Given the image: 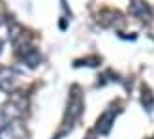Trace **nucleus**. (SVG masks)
Returning <instances> with one entry per match:
<instances>
[{"instance_id": "7", "label": "nucleus", "mask_w": 154, "mask_h": 139, "mask_svg": "<svg viewBox=\"0 0 154 139\" xmlns=\"http://www.w3.org/2000/svg\"><path fill=\"white\" fill-rule=\"evenodd\" d=\"M132 15L139 17L141 21H147L150 19V8L147 6V2H141V0H135L134 6H132Z\"/></svg>"}, {"instance_id": "8", "label": "nucleus", "mask_w": 154, "mask_h": 139, "mask_svg": "<svg viewBox=\"0 0 154 139\" xmlns=\"http://www.w3.org/2000/svg\"><path fill=\"white\" fill-rule=\"evenodd\" d=\"M141 102H143V105H145V109H147V111H152V107H154V96H152V92L149 88H143Z\"/></svg>"}, {"instance_id": "2", "label": "nucleus", "mask_w": 154, "mask_h": 139, "mask_svg": "<svg viewBox=\"0 0 154 139\" xmlns=\"http://www.w3.org/2000/svg\"><path fill=\"white\" fill-rule=\"evenodd\" d=\"M85 111V100L81 90L73 87L70 98H68V107H66V115H64V126L66 128H72L77 120L81 119V115Z\"/></svg>"}, {"instance_id": "4", "label": "nucleus", "mask_w": 154, "mask_h": 139, "mask_svg": "<svg viewBox=\"0 0 154 139\" xmlns=\"http://www.w3.org/2000/svg\"><path fill=\"white\" fill-rule=\"evenodd\" d=\"M115 117H117V109H115V107L105 109V111L98 117V120H96V132H98L100 135H107V134L111 132L113 124H115Z\"/></svg>"}, {"instance_id": "5", "label": "nucleus", "mask_w": 154, "mask_h": 139, "mask_svg": "<svg viewBox=\"0 0 154 139\" xmlns=\"http://www.w3.org/2000/svg\"><path fill=\"white\" fill-rule=\"evenodd\" d=\"M0 139H25V126L21 124V120L0 126Z\"/></svg>"}, {"instance_id": "9", "label": "nucleus", "mask_w": 154, "mask_h": 139, "mask_svg": "<svg viewBox=\"0 0 154 139\" xmlns=\"http://www.w3.org/2000/svg\"><path fill=\"white\" fill-rule=\"evenodd\" d=\"M2 47H4V38L0 36V53H2Z\"/></svg>"}, {"instance_id": "11", "label": "nucleus", "mask_w": 154, "mask_h": 139, "mask_svg": "<svg viewBox=\"0 0 154 139\" xmlns=\"http://www.w3.org/2000/svg\"><path fill=\"white\" fill-rule=\"evenodd\" d=\"M152 139H154V137H152Z\"/></svg>"}, {"instance_id": "3", "label": "nucleus", "mask_w": 154, "mask_h": 139, "mask_svg": "<svg viewBox=\"0 0 154 139\" xmlns=\"http://www.w3.org/2000/svg\"><path fill=\"white\" fill-rule=\"evenodd\" d=\"M19 85H21V75L17 73V70L0 66V90L6 94H13V92H17Z\"/></svg>"}, {"instance_id": "6", "label": "nucleus", "mask_w": 154, "mask_h": 139, "mask_svg": "<svg viewBox=\"0 0 154 139\" xmlns=\"http://www.w3.org/2000/svg\"><path fill=\"white\" fill-rule=\"evenodd\" d=\"M19 58L25 62L28 68H36L38 64L42 62V55L40 51H38L36 47H32V45H25V47H19Z\"/></svg>"}, {"instance_id": "10", "label": "nucleus", "mask_w": 154, "mask_h": 139, "mask_svg": "<svg viewBox=\"0 0 154 139\" xmlns=\"http://www.w3.org/2000/svg\"><path fill=\"white\" fill-rule=\"evenodd\" d=\"M87 139H94V137H92V135H90V137H87Z\"/></svg>"}, {"instance_id": "1", "label": "nucleus", "mask_w": 154, "mask_h": 139, "mask_svg": "<svg viewBox=\"0 0 154 139\" xmlns=\"http://www.w3.org/2000/svg\"><path fill=\"white\" fill-rule=\"evenodd\" d=\"M26 107H28L26 96L21 94V92H13L10 96V100L0 107V126L8 124V122L21 120L26 113Z\"/></svg>"}]
</instances>
